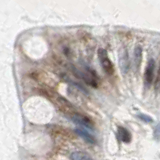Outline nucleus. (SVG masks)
Returning a JSON list of instances; mask_svg holds the SVG:
<instances>
[{"mask_svg": "<svg viewBox=\"0 0 160 160\" xmlns=\"http://www.w3.org/2000/svg\"><path fill=\"white\" fill-rule=\"evenodd\" d=\"M154 69H155V61L154 59H149L147 62L146 70H145V81L147 84H151L154 77Z\"/></svg>", "mask_w": 160, "mask_h": 160, "instance_id": "nucleus-4", "label": "nucleus"}, {"mask_svg": "<svg viewBox=\"0 0 160 160\" xmlns=\"http://www.w3.org/2000/svg\"><path fill=\"white\" fill-rule=\"evenodd\" d=\"M138 116L139 119H141L142 121H144V122H147V123H151L153 121V119L151 118L150 116H148V115H145V114H138L137 115Z\"/></svg>", "mask_w": 160, "mask_h": 160, "instance_id": "nucleus-9", "label": "nucleus"}, {"mask_svg": "<svg viewBox=\"0 0 160 160\" xmlns=\"http://www.w3.org/2000/svg\"><path fill=\"white\" fill-rule=\"evenodd\" d=\"M154 86L156 90H159L160 89V65L158 68V71H157V76H156V79H155L154 82Z\"/></svg>", "mask_w": 160, "mask_h": 160, "instance_id": "nucleus-10", "label": "nucleus"}, {"mask_svg": "<svg viewBox=\"0 0 160 160\" xmlns=\"http://www.w3.org/2000/svg\"><path fill=\"white\" fill-rule=\"evenodd\" d=\"M154 138L156 139V140H160V123L159 124H157V126L155 127L154 129Z\"/></svg>", "mask_w": 160, "mask_h": 160, "instance_id": "nucleus-11", "label": "nucleus"}, {"mask_svg": "<svg viewBox=\"0 0 160 160\" xmlns=\"http://www.w3.org/2000/svg\"><path fill=\"white\" fill-rule=\"evenodd\" d=\"M75 132L77 133L78 135H79L81 138L84 139L86 142L90 143V144H95V143H96V140H95L94 137H93L89 132H87L86 130H84V129H82V128H76L75 129Z\"/></svg>", "mask_w": 160, "mask_h": 160, "instance_id": "nucleus-5", "label": "nucleus"}, {"mask_svg": "<svg viewBox=\"0 0 160 160\" xmlns=\"http://www.w3.org/2000/svg\"><path fill=\"white\" fill-rule=\"evenodd\" d=\"M98 57L99 61L101 63V67L104 70V72L108 75H112L114 73V65L111 62V60L109 59L107 51L103 48H100L98 50Z\"/></svg>", "mask_w": 160, "mask_h": 160, "instance_id": "nucleus-1", "label": "nucleus"}, {"mask_svg": "<svg viewBox=\"0 0 160 160\" xmlns=\"http://www.w3.org/2000/svg\"><path fill=\"white\" fill-rule=\"evenodd\" d=\"M141 60H142V48L138 45L135 47L134 50V62L137 69H139V67H140Z\"/></svg>", "mask_w": 160, "mask_h": 160, "instance_id": "nucleus-8", "label": "nucleus"}, {"mask_svg": "<svg viewBox=\"0 0 160 160\" xmlns=\"http://www.w3.org/2000/svg\"><path fill=\"white\" fill-rule=\"evenodd\" d=\"M118 135L119 138L121 139V141H123L124 143H129L131 141V134L126 128L122 126L118 127Z\"/></svg>", "mask_w": 160, "mask_h": 160, "instance_id": "nucleus-6", "label": "nucleus"}, {"mask_svg": "<svg viewBox=\"0 0 160 160\" xmlns=\"http://www.w3.org/2000/svg\"><path fill=\"white\" fill-rule=\"evenodd\" d=\"M119 66L123 74H126L129 70V57L128 52L125 48H121L119 51Z\"/></svg>", "mask_w": 160, "mask_h": 160, "instance_id": "nucleus-3", "label": "nucleus"}, {"mask_svg": "<svg viewBox=\"0 0 160 160\" xmlns=\"http://www.w3.org/2000/svg\"><path fill=\"white\" fill-rule=\"evenodd\" d=\"M69 117L72 119L74 123L78 125H81L83 127H86L89 129H93V123L91 122V120L88 117L84 116V115L80 114V113L76 112V111H70L69 112Z\"/></svg>", "mask_w": 160, "mask_h": 160, "instance_id": "nucleus-2", "label": "nucleus"}, {"mask_svg": "<svg viewBox=\"0 0 160 160\" xmlns=\"http://www.w3.org/2000/svg\"><path fill=\"white\" fill-rule=\"evenodd\" d=\"M72 160H94L89 154L83 151H74L70 155Z\"/></svg>", "mask_w": 160, "mask_h": 160, "instance_id": "nucleus-7", "label": "nucleus"}]
</instances>
